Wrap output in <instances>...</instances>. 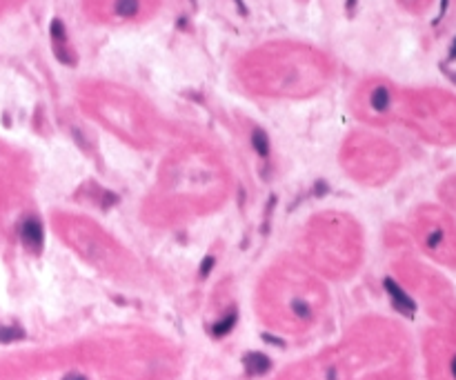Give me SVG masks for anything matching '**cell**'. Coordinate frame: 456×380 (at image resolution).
I'll return each instance as SVG.
<instances>
[{
    "label": "cell",
    "instance_id": "obj_16",
    "mask_svg": "<svg viewBox=\"0 0 456 380\" xmlns=\"http://www.w3.org/2000/svg\"><path fill=\"white\" fill-rule=\"evenodd\" d=\"M448 76H450V78H452L454 83H456V74H450V71H448Z\"/></svg>",
    "mask_w": 456,
    "mask_h": 380
},
{
    "label": "cell",
    "instance_id": "obj_5",
    "mask_svg": "<svg viewBox=\"0 0 456 380\" xmlns=\"http://www.w3.org/2000/svg\"><path fill=\"white\" fill-rule=\"evenodd\" d=\"M114 9L120 18H134L140 9V0H116Z\"/></svg>",
    "mask_w": 456,
    "mask_h": 380
},
{
    "label": "cell",
    "instance_id": "obj_7",
    "mask_svg": "<svg viewBox=\"0 0 456 380\" xmlns=\"http://www.w3.org/2000/svg\"><path fill=\"white\" fill-rule=\"evenodd\" d=\"M234 325H236V311H229V316L221 318V320H218L216 325L212 327V334L216 336V338H221V336L229 334V331H231V327H234Z\"/></svg>",
    "mask_w": 456,
    "mask_h": 380
},
{
    "label": "cell",
    "instance_id": "obj_2",
    "mask_svg": "<svg viewBox=\"0 0 456 380\" xmlns=\"http://www.w3.org/2000/svg\"><path fill=\"white\" fill-rule=\"evenodd\" d=\"M385 291L389 293V298H392V305L396 307L401 313H405V316H412V313L416 311V305H414V300H412L410 296H407L405 291H403L401 287H398L396 283H394L392 278H387L385 283Z\"/></svg>",
    "mask_w": 456,
    "mask_h": 380
},
{
    "label": "cell",
    "instance_id": "obj_10",
    "mask_svg": "<svg viewBox=\"0 0 456 380\" xmlns=\"http://www.w3.org/2000/svg\"><path fill=\"white\" fill-rule=\"evenodd\" d=\"M51 38H54V42H56V49H58L60 45H63L65 40H67V31H65V27H63V22L60 20H54L51 22Z\"/></svg>",
    "mask_w": 456,
    "mask_h": 380
},
{
    "label": "cell",
    "instance_id": "obj_8",
    "mask_svg": "<svg viewBox=\"0 0 456 380\" xmlns=\"http://www.w3.org/2000/svg\"><path fill=\"white\" fill-rule=\"evenodd\" d=\"M25 338V331L20 327H0V343H13Z\"/></svg>",
    "mask_w": 456,
    "mask_h": 380
},
{
    "label": "cell",
    "instance_id": "obj_14",
    "mask_svg": "<svg viewBox=\"0 0 456 380\" xmlns=\"http://www.w3.org/2000/svg\"><path fill=\"white\" fill-rule=\"evenodd\" d=\"M450 60H456V38L452 42V49H450Z\"/></svg>",
    "mask_w": 456,
    "mask_h": 380
},
{
    "label": "cell",
    "instance_id": "obj_15",
    "mask_svg": "<svg viewBox=\"0 0 456 380\" xmlns=\"http://www.w3.org/2000/svg\"><path fill=\"white\" fill-rule=\"evenodd\" d=\"M450 369H452V376L456 378V356L452 358V365H450Z\"/></svg>",
    "mask_w": 456,
    "mask_h": 380
},
{
    "label": "cell",
    "instance_id": "obj_1",
    "mask_svg": "<svg viewBox=\"0 0 456 380\" xmlns=\"http://www.w3.org/2000/svg\"><path fill=\"white\" fill-rule=\"evenodd\" d=\"M18 231H20V240H22V245H25L27 249L36 251V254L42 249V242H45V229H42V222L38 220L36 216H27L25 220L20 222Z\"/></svg>",
    "mask_w": 456,
    "mask_h": 380
},
{
    "label": "cell",
    "instance_id": "obj_13",
    "mask_svg": "<svg viewBox=\"0 0 456 380\" xmlns=\"http://www.w3.org/2000/svg\"><path fill=\"white\" fill-rule=\"evenodd\" d=\"M63 380H87L85 376H80V374H69L67 378H63Z\"/></svg>",
    "mask_w": 456,
    "mask_h": 380
},
{
    "label": "cell",
    "instance_id": "obj_11",
    "mask_svg": "<svg viewBox=\"0 0 456 380\" xmlns=\"http://www.w3.org/2000/svg\"><path fill=\"white\" fill-rule=\"evenodd\" d=\"M212 265H214V258H205V260H203V267H201V278H205L207 274L212 272Z\"/></svg>",
    "mask_w": 456,
    "mask_h": 380
},
{
    "label": "cell",
    "instance_id": "obj_6",
    "mask_svg": "<svg viewBox=\"0 0 456 380\" xmlns=\"http://www.w3.org/2000/svg\"><path fill=\"white\" fill-rule=\"evenodd\" d=\"M251 145H254L256 154L263 156V158H267V154H269V138H267V134H265L263 129H254V131H251Z\"/></svg>",
    "mask_w": 456,
    "mask_h": 380
},
{
    "label": "cell",
    "instance_id": "obj_9",
    "mask_svg": "<svg viewBox=\"0 0 456 380\" xmlns=\"http://www.w3.org/2000/svg\"><path fill=\"white\" fill-rule=\"evenodd\" d=\"M292 311H294V316H298L301 320H310L312 318V307L307 305L305 300H301V298L292 300Z\"/></svg>",
    "mask_w": 456,
    "mask_h": 380
},
{
    "label": "cell",
    "instance_id": "obj_4",
    "mask_svg": "<svg viewBox=\"0 0 456 380\" xmlns=\"http://www.w3.org/2000/svg\"><path fill=\"white\" fill-rule=\"evenodd\" d=\"M389 92H387V87H376L372 92V96H369V102H372V107H374V111H378V113H383V111H387L389 109Z\"/></svg>",
    "mask_w": 456,
    "mask_h": 380
},
{
    "label": "cell",
    "instance_id": "obj_3",
    "mask_svg": "<svg viewBox=\"0 0 456 380\" xmlns=\"http://www.w3.org/2000/svg\"><path fill=\"white\" fill-rule=\"evenodd\" d=\"M243 365L247 369V374L249 376H260V374L269 372V367H272V363H269L267 356L258 354V351H251V354H247L243 358Z\"/></svg>",
    "mask_w": 456,
    "mask_h": 380
},
{
    "label": "cell",
    "instance_id": "obj_12",
    "mask_svg": "<svg viewBox=\"0 0 456 380\" xmlns=\"http://www.w3.org/2000/svg\"><path fill=\"white\" fill-rule=\"evenodd\" d=\"M441 238H443V234H441V231H434V234L430 236V240H427V245H430L432 249H436V247H439V242H441Z\"/></svg>",
    "mask_w": 456,
    "mask_h": 380
}]
</instances>
